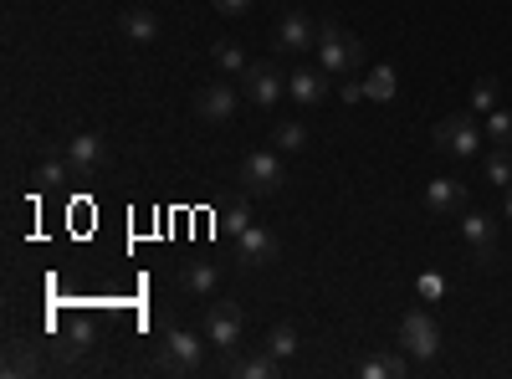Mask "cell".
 <instances>
[{"mask_svg": "<svg viewBox=\"0 0 512 379\" xmlns=\"http://www.w3.org/2000/svg\"><path fill=\"white\" fill-rule=\"evenodd\" d=\"M318 67L323 72H359L364 67V41L338 26V16L318 21Z\"/></svg>", "mask_w": 512, "mask_h": 379, "instance_id": "obj_1", "label": "cell"}, {"mask_svg": "<svg viewBox=\"0 0 512 379\" xmlns=\"http://www.w3.org/2000/svg\"><path fill=\"white\" fill-rule=\"evenodd\" d=\"M400 354L415 364H431L441 354V323L431 308H405L400 313Z\"/></svg>", "mask_w": 512, "mask_h": 379, "instance_id": "obj_2", "label": "cell"}, {"mask_svg": "<svg viewBox=\"0 0 512 379\" xmlns=\"http://www.w3.org/2000/svg\"><path fill=\"white\" fill-rule=\"evenodd\" d=\"M200 339L185 328H164L159 333V344H154V369L159 374H195L200 369Z\"/></svg>", "mask_w": 512, "mask_h": 379, "instance_id": "obj_3", "label": "cell"}, {"mask_svg": "<svg viewBox=\"0 0 512 379\" xmlns=\"http://www.w3.org/2000/svg\"><path fill=\"white\" fill-rule=\"evenodd\" d=\"M482 129H477V118L472 113H446L441 123H436V149L446 154V159H477L482 154Z\"/></svg>", "mask_w": 512, "mask_h": 379, "instance_id": "obj_4", "label": "cell"}, {"mask_svg": "<svg viewBox=\"0 0 512 379\" xmlns=\"http://www.w3.org/2000/svg\"><path fill=\"white\" fill-rule=\"evenodd\" d=\"M241 190L246 195H277L282 185H287V170H282V154L277 149H251L246 159H241Z\"/></svg>", "mask_w": 512, "mask_h": 379, "instance_id": "obj_5", "label": "cell"}, {"mask_svg": "<svg viewBox=\"0 0 512 379\" xmlns=\"http://www.w3.org/2000/svg\"><path fill=\"white\" fill-rule=\"evenodd\" d=\"M272 52L277 57H308V52H318V21L308 11H287L277 21V31H272Z\"/></svg>", "mask_w": 512, "mask_h": 379, "instance_id": "obj_6", "label": "cell"}, {"mask_svg": "<svg viewBox=\"0 0 512 379\" xmlns=\"http://www.w3.org/2000/svg\"><path fill=\"white\" fill-rule=\"evenodd\" d=\"M461 241L472 246L477 267H497V221L487 210H461Z\"/></svg>", "mask_w": 512, "mask_h": 379, "instance_id": "obj_7", "label": "cell"}, {"mask_svg": "<svg viewBox=\"0 0 512 379\" xmlns=\"http://www.w3.org/2000/svg\"><path fill=\"white\" fill-rule=\"evenodd\" d=\"M241 93H246V103H256V108H272V103L287 93V77L277 72V62H251V67L241 72Z\"/></svg>", "mask_w": 512, "mask_h": 379, "instance_id": "obj_8", "label": "cell"}, {"mask_svg": "<svg viewBox=\"0 0 512 379\" xmlns=\"http://www.w3.org/2000/svg\"><path fill=\"white\" fill-rule=\"evenodd\" d=\"M241 328H246V318H241V308H236V303H210L205 339L216 344L221 354H236V349H241Z\"/></svg>", "mask_w": 512, "mask_h": 379, "instance_id": "obj_9", "label": "cell"}, {"mask_svg": "<svg viewBox=\"0 0 512 379\" xmlns=\"http://www.w3.org/2000/svg\"><path fill=\"white\" fill-rule=\"evenodd\" d=\"M241 98H246V93H236L231 82H210V88L195 93L190 108H195L200 123H226V118H236V103H241Z\"/></svg>", "mask_w": 512, "mask_h": 379, "instance_id": "obj_10", "label": "cell"}, {"mask_svg": "<svg viewBox=\"0 0 512 379\" xmlns=\"http://www.w3.org/2000/svg\"><path fill=\"white\" fill-rule=\"evenodd\" d=\"M62 159H67L72 180H93L103 170V139L98 134H72L67 149H62Z\"/></svg>", "mask_w": 512, "mask_h": 379, "instance_id": "obj_11", "label": "cell"}, {"mask_svg": "<svg viewBox=\"0 0 512 379\" xmlns=\"http://www.w3.org/2000/svg\"><path fill=\"white\" fill-rule=\"evenodd\" d=\"M425 210H431V216H461L466 210V185L456 180V175H441V180H431L425 185Z\"/></svg>", "mask_w": 512, "mask_h": 379, "instance_id": "obj_12", "label": "cell"}, {"mask_svg": "<svg viewBox=\"0 0 512 379\" xmlns=\"http://www.w3.org/2000/svg\"><path fill=\"white\" fill-rule=\"evenodd\" d=\"M236 257L246 262V267H267V262H277V236L267 231V226H246L241 236H236Z\"/></svg>", "mask_w": 512, "mask_h": 379, "instance_id": "obj_13", "label": "cell"}, {"mask_svg": "<svg viewBox=\"0 0 512 379\" xmlns=\"http://www.w3.org/2000/svg\"><path fill=\"white\" fill-rule=\"evenodd\" d=\"M328 77H333V72H323V67H297V72L287 77V98L303 103V108H318V103L328 98Z\"/></svg>", "mask_w": 512, "mask_h": 379, "instance_id": "obj_14", "label": "cell"}, {"mask_svg": "<svg viewBox=\"0 0 512 379\" xmlns=\"http://www.w3.org/2000/svg\"><path fill=\"white\" fill-rule=\"evenodd\" d=\"M0 374H6V379H31V374H41V349H36L31 339H6Z\"/></svg>", "mask_w": 512, "mask_h": 379, "instance_id": "obj_15", "label": "cell"}, {"mask_svg": "<svg viewBox=\"0 0 512 379\" xmlns=\"http://www.w3.org/2000/svg\"><path fill=\"white\" fill-rule=\"evenodd\" d=\"M226 374H231V379H272V374H277V359H272L267 349H262V354H241V349H236L231 364H226Z\"/></svg>", "mask_w": 512, "mask_h": 379, "instance_id": "obj_16", "label": "cell"}, {"mask_svg": "<svg viewBox=\"0 0 512 379\" xmlns=\"http://www.w3.org/2000/svg\"><path fill=\"white\" fill-rule=\"evenodd\" d=\"M180 287H185V292H195V298H216L221 272L210 267V262H185V272H180Z\"/></svg>", "mask_w": 512, "mask_h": 379, "instance_id": "obj_17", "label": "cell"}, {"mask_svg": "<svg viewBox=\"0 0 512 379\" xmlns=\"http://www.w3.org/2000/svg\"><path fill=\"white\" fill-rule=\"evenodd\" d=\"M400 93V77L390 72V67H369V77H364V98L369 103H390Z\"/></svg>", "mask_w": 512, "mask_h": 379, "instance_id": "obj_18", "label": "cell"}, {"mask_svg": "<svg viewBox=\"0 0 512 379\" xmlns=\"http://www.w3.org/2000/svg\"><path fill=\"white\" fill-rule=\"evenodd\" d=\"M123 36H128V41H154V36H159V16L144 11V6L123 11Z\"/></svg>", "mask_w": 512, "mask_h": 379, "instance_id": "obj_19", "label": "cell"}, {"mask_svg": "<svg viewBox=\"0 0 512 379\" xmlns=\"http://www.w3.org/2000/svg\"><path fill=\"white\" fill-rule=\"evenodd\" d=\"M272 149L277 154H297V149H308V129L297 118H282L277 129H272Z\"/></svg>", "mask_w": 512, "mask_h": 379, "instance_id": "obj_20", "label": "cell"}, {"mask_svg": "<svg viewBox=\"0 0 512 379\" xmlns=\"http://www.w3.org/2000/svg\"><path fill=\"white\" fill-rule=\"evenodd\" d=\"M88 339H93V328L82 323V318H72V323L62 328V344H57V354H62V359H82V354H88Z\"/></svg>", "mask_w": 512, "mask_h": 379, "instance_id": "obj_21", "label": "cell"}, {"mask_svg": "<svg viewBox=\"0 0 512 379\" xmlns=\"http://www.w3.org/2000/svg\"><path fill=\"white\" fill-rule=\"evenodd\" d=\"M482 175H487V185H497V190H507L512 185V149H492L487 159H482Z\"/></svg>", "mask_w": 512, "mask_h": 379, "instance_id": "obj_22", "label": "cell"}, {"mask_svg": "<svg viewBox=\"0 0 512 379\" xmlns=\"http://www.w3.org/2000/svg\"><path fill=\"white\" fill-rule=\"evenodd\" d=\"M210 62H216V72H246L251 62H246V52L236 47V41H216V47H210Z\"/></svg>", "mask_w": 512, "mask_h": 379, "instance_id": "obj_23", "label": "cell"}, {"mask_svg": "<svg viewBox=\"0 0 512 379\" xmlns=\"http://www.w3.org/2000/svg\"><path fill=\"white\" fill-rule=\"evenodd\" d=\"M262 349H267L277 364H282V359H292V354H297V328H292V323H277V328L267 333V344H262Z\"/></svg>", "mask_w": 512, "mask_h": 379, "instance_id": "obj_24", "label": "cell"}, {"mask_svg": "<svg viewBox=\"0 0 512 379\" xmlns=\"http://www.w3.org/2000/svg\"><path fill=\"white\" fill-rule=\"evenodd\" d=\"M67 175H72V170H67V159L52 154V159H41V164H36V175H31V180H36V190H57Z\"/></svg>", "mask_w": 512, "mask_h": 379, "instance_id": "obj_25", "label": "cell"}, {"mask_svg": "<svg viewBox=\"0 0 512 379\" xmlns=\"http://www.w3.org/2000/svg\"><path fill=\"white\" fill-rule=\"evenodd\" d=\"M359 374H364V379H395V374H405V354H379V359H369Z\"/></svg>", "mask_w": 512, "mask_h": 379, "instance_id": "obj_26", "label": "cell"}, {"mask_svg": "<svg viewBox=\"0 0 512 379\" xmlns=\"http://www.w3.org/2000/svg\"><path fill=\"white\" fill-rule=\"evenodd\" d=\"M492 144H502V149H512V113L507 108H492L487 113V129H482Z\"/></svg>", "mask_w": 512, "mask_h": 379, "instance_id": "obj_27", "label": "cell"}, {"mask_svg": "<svg viewBox=\"0 0 512 379\" xmlns=\"http://www.w3.org/2000/svg\"><path fill=\"white\" fill-rule=\"evenodd\" d=\"M415 292H420V303H436V298H446V277L441 272H420Z\"/></svg>", "mask_w": 512, "mask_h": 379, "instance_id": "obj_28", "label": "cell"}, {"mask_svg": "<svg viewBox=\"0 0 512 379\" xmlns=\"http://www.w3.org/2000/svg\"><path fill=\"white\" fill-rule=\"evenodd\" d=\"M472 108H477V113H492V108H497V82H492V77H482L477 88H472Z\"/></svg>", "mask_w": 512, "mask_h": 379, "instance_id": "obj_29", "label": "cell"}, {"mask_svg": "<svg viewBox=\"0 0 512 379\" xmlns=\"http://www.w3.org/2000/svg\"><path fill=\"white\" fill-rule=\"evenodd\" d=\"M246 226H251V216H246V205H241V200H236V205H231V210H226V231H231V236H241V231H246Z\"/></svg>", "mask_w": 512, "mask_h": 379, "instance_id": "obj_30", "label": "cell"}, {"mask_svg": "<svg viewBox=\"0 0 512 379\" xmlns=\"http://www.w3.org/2000/svg\"><path fill=\"white\" fill-rule=\"evenodd\" d=\"M216 16H251V0H210Z\"/></svg>", "mask_w": 512, "mask_h": 379, "instance_id": "obj_31", "label": "cell"}, {"mask_svg": "<svg viewBox=\"0 0 512 379\" xmlns=\"http://www.w3.org/2000/svg\"><path fill=\"white\" fill-rule=\"evenodd\" d=\"M338 98H344V103H359V98H364V82H344V93H338Z\"/></svg>", "mask_w": 512, "mask_h": 379, "instance_id": "obj_32", "label": "cell"}, {"mask_svg": "<svg viewBox=\"0 0 512 379\" xmlns=\"http://www.w3.org/2000/svg\"><path fill=\"white\" fill-rule=\"evenodd\" d=\"M502 210H507V221H512V185H507V205Z\"/></svg>", "mask_w": 512, "mask_h": 379, "instance_id": "obj_33", "label": "cell"}]
</instances>
